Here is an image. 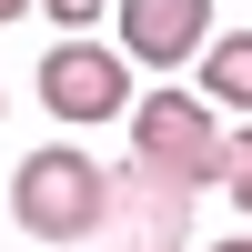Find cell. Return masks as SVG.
Returning a JSON list of instances; mask_svg holds the SVG:
<instances>
[{"mask_svg":"<svg viewBox=\"0 0 252 252\" xmlns=\"http://www.w3.org/2000/svg\"><path fill=\"white\" fill-rule=\"evenodd\" d=\"M222 121H212V101L202 91H152V101H131V172L141 182H161V192H182L192 202L202 182H222Z\"/></svg>","mask_w":252,"mask_h":252,"instance_id":"cell-1","label":"cell"},{"mask_svg":"<svg viewBox=\"0 0 252 252\" xmlns=\"http://www.w3.org/2000/svg\"><path fill=\"white\" fill-rule=\"evenodd\" d=\"M202 101L252 111V31H212L202 40Z\"/></svg>","mask_w":252,"mask_h":252,"instance_id":"cell-5","label":"cell"},{"mask_svg":"<svg viewBox=\"0 0 252 252\" xmlns=\"http://www.w3.org/2000/svg\"><path fill=\"white\" fill-rule=\"evenodd\" d=\"M202 40H212V0H121V51L141 71L202 61Z\"/></svg>","mask_w":252,"mask_h":252,"instance_id":"cell-4","label":"cell"},{"mask_svg":"<svg viewBox=\"0 0 252 252\" xmlns=\"http://www.w3.org/2000/svg\"><path fill=\"white\" fill-rule=\"evenodd\" d=\"M10 212H20V232H40V242H81V232H101V212H111V172H101L91 152H71V141H51V152L20 161Z\"/></svg>","mask_w":252,"mask_h":252,"instance_id":"cell-2","label":"cell"},{"mask_svg":"<svg viewBox=\"0 0 252 252\" xmlns=\"http://www.w3.org/2000/svg\"><path fill=\"white\" fill-rule=\"evenodd\" d=\"M222 192H232V212H252V131L222 141Z\"/></svg>","mask_w":252,"mask_h":252,"instance_id":"cell-6","label":"cell"},{"mask_svg":"<svg viewBox=\"0 0 252 252\" xmlns=\"http://www.w3.org/2000/svg\"><path fill=\"white\" fill-rule=\"evenodd\" d=\"M212 252H252V232H222V242H212Z\"/></svg>","mask_w":252,"mask_h":252,"instance_id":"cell-8","label":"cell"},{"mask_svg":"<svg viewBox=\"0 0 252 252\" xmlns=\"http://www.w3.org/2000/svg\"><path fill=\"white\" fill-rule=\"evenodd\" d=\"M40 10H51V20H61V31H91V20H101V10H111V0H40Z\"/></svg>","mask_w":252,"mask_h":252,"instance_id":"cell-7","label":"cell"},{"mask_svg":"<svg viewBox=\"0 0 252 252\" xmlns=\"http://www.w3.org/2000/svg\"><path fill=\"white\" fill-rule=\"evenodd\" d=\"M20 10H31V0H0V20H20Z\"/></svg>","mask_w":252,"mask_h":252,"instance_id":"cell-9","label":"cell"},{"mask_svg":"<svg viewBox=\"0 0 252 252\" xmlns=\"http://www.w3.org/2000/svg\"><path fill=\"white\" fill-rule=\"evenodd\" d=\"M121 101H131V71H121V51H101V40H61L51 61H40V111L51 121H111Z\"/></svg>","mask_w":252,"mask_h":252,"instance_id":"cell-3","label":"cell"}]
</instances>
